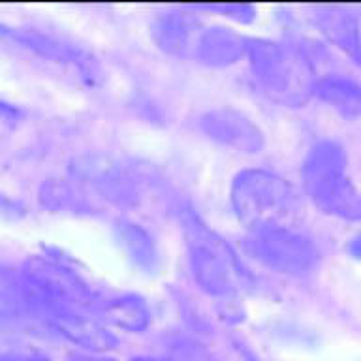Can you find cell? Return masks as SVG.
Listing matches in <instances>:
<instances>
[{
  "instance_id": "6",
  "label": "cell",
  "mask_w": 361,
  "mask_h": 361,
  "mask_svg": "<svg viewBox=\"0 0 361 361\" xmlns=\"http://www.w3.org/2000/svg\"><path fill=\"white\" fill-rule=\"evenodd\" d=\"M200 126L211 140L241 152H259L265 143L258 124L233 107L209 109L200 118Z\"/></svg>"
},
{
  "instance_id": "4",
  "label": "cell",
  "mask_w": 361,
  "mask_h": 361,
  "mask_svg": "<svg viewBox=\"0 0 361 361\" xmlns=\"http://www.w3.org/2000/svg\"><path fill=\"white\" fill-rule=\"evenodd\" d=\"M194 279L209 295H231L243 284V267L228 243L209 230L194 213L183 216Z\"/></svg>"
},
{
  "instance_id": "10",
  "label": "cell",
  "mask_w": 361,
  "mask_h": 361,
  "mask_svg": "<svg viewBox=\"0 0 361 361\" xmlns=\"http://www.w3.org/2000/svg\"><path fill=\"white\" fill-rule=\"evenodd\" d=\"M200 23L183 11H173L158 17L152 25V38L160 49L171 55H192L200 30Z\"/></svg>"
},
{
  "instance_id": "11",
  "label": "cell",
  "mask_w": 361,
  "mask_h": 361,
  "mask_svg": "<svg viewBox=\"0 0 361 361\" xmlns=\"http://www.w3.org/2000/svg\"><path fill=\"white\" fill-rule=\"evenodd\" d=\"M314 94L344 117H361V85L346 75L329 73L316 79Z\"/></svg>"
},
{
  "instance_id": "9",
  "label": "cell",
  "mask_w": 361,
  "mask_h": 361,
  "mask_svg": "<svg viewBox=\"0 0 361 361\" xmlns=\"http://www.w3.org/2000/svg\"><path fill=\"white\" fill-rule=\"evenodd\" d=\"M316 25L322 32L348 53L355 62L361 64V36L360 17L352 8L344 6H327L316 11Z\"/></svg>"
},
{
  "instance_id": "13",
  "label": "cell",
  "mask_w": 361,
  "mask_h": 361,
  "mask_svg": "<svg viewBox=\"0 0 361 361\" xmlns=\"http://www.w3.org/2000/svg\"><path fill=\"white\" fill-rule=\"evenodd\" d=\"M90 179L107 200L115 203L135 202L137 197V180L128 169L115 166V164H102V166H90Z\"/></svg>"
},
{
  "instance_id": "3",
  "label": "cell",
  "mask_w": 361,
  "mask_h": 361,
  "mask_svg": "<svg viewBox=\"0 0 361 361\" xmlns=\"http://www.w3.org/2000/svg\"><path fill=\"white\" fill-rule=\"evenodd\" d=\"M303 185L309 197L324 211L343 219H361V190L346 171L344 151L333 141L312 147L303 164Z\"/></svg>"
},
{
  "instance_id": "16",
  "label": "cell",
  "mask_w": 361,
  "mask_h": 361,
  "mask_svg": "<svg viewBox=\"0 0 361 361\" xmlns=\"http://www.w3.org/2000/svg\"><path fill=\"white\" fill-rule=\"evenodd\" d=\"M66 361H115L111 357H104V355H98L94 352H90V354H79V352H73L66 357Z\"/></svg>"
},
{
  "instance_id": "7",
  "label": "cell",
  "mask_w": 361,
  "mask_h": 361,
  "mask_svg": "<svg viewBox=\"0 0 361 361\" xmlns=\"http://www.w3.org/2000/svg\"><path fill=\"white\" fill-rule=\"evenodd\" d=\"M247 39L226 27H205L200 30L192 55L209 66H228L248 53Z\"/></svg>"
},
{
  "instance_id": "8",
  "label": "cell",
  "mask_w": 361,
  "mask_h": 361,
  "mask_svg": "<svg viewBox=\"0 0 361 361\" xmlns=\"http://www.w3.org/2000/svg\"><path fill=\"white\" fill-rule=\"evenodd\" d=\"M51 326L73 344L89 352H106L115 346V337L102 326L100 322L81 314L79 310H64L51 318Z\"/></svg>"
},
{
  "instance_id": "17",
  "label": "cell",
  "mask_w": 361,
  "mask_h": 361,
  "mask_svg": "<svg viewBox=\"0 0 361 361\" xmlns=\"http://www.w3.org/2000/svg\"><path fill=\"white\" fill-rule=\"evenodd\" d=\"M2 361H47V360L38 357V355H34V354H19V352H13V354L2 355Z\"/></svg>"
},
{
  "instance_id": "15",
  "label": "cell",
  "mask_w": 361,
  "mask_h": 361,
  "mask_svg": "<svg viewBox=\"0 0 361 361\" xmlns=\"http://www.w3.org/2000/svg\"><path fill=\"white\" fill-rule=\"evenodd\" d=\"M39 200L44 205L51 209H66L70 205H75V194L73 188L66 180L49 179L42 185L39 190Z\"/></svg>"
},
{
  "instance_id": "18",
  "label": "cell",
  "mask_w": 361,
  "mask_h": 361,
  "mask_svg": "<svg viewBox=\"0 0 361 361\" xmlns=\"http://www.w3.org/2000/svg\"><path fill=\"white\" fill-rule=\"evenodd\" d=\"M348 250L352 254H354L355 258H360L361 259V233L360 235H355L352 241H350L348 245Z\"/></svg>"
},
{
  "instance_id": "12",
  "label": "cell",
  "mask_w": 361,
  "mask_h": 361,
  "mask_svg": "<svg viewBox=\"0 0 361 361\" xmlns=\"http://www.w3.org/2000/svg\"><path fill=\"white\" fill-rule=\"evenodd\" d=\"M96 312L100 314V320L126 331H141L149 324V309L140 298L124 295L102 301L96 305Z\"/></svg>"
},
{
  "instance_id": "2",
  "label": "cell",
  "mask_w": 361,
  "mask_h": 361,
  "mask_svg": "<svg viewBox=\"0 0 361 361\" xmlns=\"http://www.w3.org/2000/svg\"><path fill=\"white\" fill-rule=\"evenodd\" d=\"M247 55L256 83L273 100L299 106L314 92L312 68L298 47L271 39H250Z\"/></svg>"
},
{
  "instance_id": "5",
  "label": "cell",
  "mask_w": 361,
  "mask_h": 361,
  "mask_svg": "<svg viewBox=\"0 0 361 361\" xmlns=\"http://www.w3.org/2000/svg\"><path fill=\"white\" fill-rule=\"evenodd\" d=\"M254 258L281 273L299 275L316 264L318 250L309 237L293 228H267L256 230L247 239Z\"/></svg>"
},
{
  "instance_id": "1",
  "label": "cell",
  "mask_w": 361,
  "mask_h": 361,
  "mask_svg": "<svg viewBox=\"0 0 361 361\" xmlns=\"http://www.w3.org/2000/svg\"><path fill=\"white\" fill-rule=\"evenodd\" d=\"M231 203L243 224L252 231L293 228L303 214L298 190L267 169H245L231 183Z\"/></svg>"
},
{
  "instance_id": "14",
  "label": "cell",
  "mask_w": 361,
  "mask_h": 361,
  "mask_svg": "<svg viewBox=\"0 0 361 361\" xmlns=\"http://www.w3.org/2000/svg\"><path fill=\"white\" fill-rule=\"evenodd\" d=\"M118 241L123 245L130 258L135 264L145 269H152L157 264V247L152 241L151 233L143 230L140 224L130 220H118L117 222Z\"/></svg>"
}]
</instances>
